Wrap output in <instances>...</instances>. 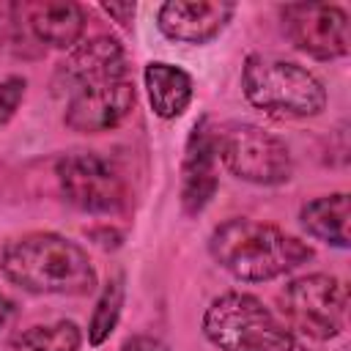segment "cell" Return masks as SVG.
<instances>
[{"label":"cell","instance_id":"5","mask_svg":"<svg viewBox=\"0 0 351 351\" xmlns=\"http://www.w3.org/2000/svg\"><path fill=\"white\" fill-rule=\"evenodd\" d=\"M55 181L60 197L82 214L115 217L129 208V178L123 167L99 151L66 154L55 162Z\"/></svg>","mask_w":351,"mask_h":351},{"label":"cell","instance_id":"20","mask_svg":"<svg viewBox=\"0 0 351 351\" xmlns=\"http://www.w3.org/2000/svg\"><path fill=\"white\" fill-rule=\"evenodd\" d=\"M99 8H101L110 19L121 22L123 27H129V25L134 22V14H137V5H134V3H99Z\"/></svg>","mask_w":351,"mask_h":351},{"label":"cell","instance_id":"8","mask_svg":"<svg viewBox=\"0 0 351 351\" xmlns=\"http://www.w3.org/2000/svg\"><path fill=\"white\" fill-rule=\"evenodd\" d=\"M285 38L313 60H340L351 52L348 14L332 3H288L280 5Z\"/></svg>","mask_w":351,"mask_h":351},{"label":"cell","instance_id":"17","mask_svg":"<svg viewBox=\"0 0 351 351\" xmlns=\"http://www.w3.org/2000/svg\"><path fill=\"white\" fill-rule=\"evenodd\" d=\"M123 302H126V280H123V274H115L101 285L99 299L93 304V313L88 321V346L99 348L101 343L110 340V335L115 332V326L121 321Z\"/></svg>","mask_w":351,"mask_h":351},{"label":"cell","instance_id":"9","mask_svg":"<svg viewBox=\"0 0 351 351\" xmlns=\"http://www.w3.org/2000/svg\"><path fill=\"white\" fill-rule=\"evenodd\" d=\"M137 104V88L132 77H110L88 82L69 93L63 110V126L77 134H101L121 126Z\"/></svg>","mask_w":351,"mask_h":351},{"label":"cell","instance_id":"14","mask_svg":"<svg viewBox=\"0 0 351 351\" xmlns=\"http://www.w3.org/2000/svg\"><path fill=\"white\" fill-rule=\"evenodd\" d=\"M143 85L148 93V104L156 118L173 121L186 112L195 96V82L192 74L184 71L181 66L165 63V60H151L143 69Z\"/></svg>","mask_w":351,"mask_h":351},{"label":"cell","instance_id":"4","mask_svg":"<svg viewBox=\"0 0 351 351\" xmlns=\"http://www.w3.org/2000/svg\"><path fill=\"white\" fill-rule=\"evenodd\" d=\"M200 326L217 351H307L302 337L247 291L214 296Z\"/></svg>","mask_w":351,"mask_h":351},{"label":"cell","instance_id":"16","mask_svg":"<svg viewBox=\"0 0 351 351\" xmlns=\"http://www.w3.org/2000/svg\"><path fill=\"white\" fill-rule=\"evenodd\" d=\"M11 351H80L82 348V329L69 321L58 318L49 324H33L11 335Z\"/></svg>","mask_w":351,"mask_h":351},{"label":"cell","instance_id":"7","mask_svg":"<svg viewBox=\"0 0 351 351\" xmlns=\"http://www.w3.org/2000/svg\"><path fill=\"white\" fill-rule=\"evenodd\" d=\"M285 324L313 340H335L348 329V285L335 274H302L277 293Z\"/></svg>","mask_w":351,"mask_h":351},{"label":"cell","instance_id":"15","mask_svg":"<svg viewBox=\"0 0 351 351\" xmlns=\"http://www.w3.org/2000/svg\"><path fill=\"white\" fill-rule=\"evenodd\" d=\"M348 192H329L307 200L299 208V225L310 239L335 250H348Z\"/></svg>","mask_w":351,"mask_h":351},{"label":"cell","instance_id":"11","mask_svg":"<svg viewBox=\"0 0 351 351\" xmlns=\"http://www.w3.org/2000/svg\"><path fill=\"white\" fill-rule=\"evenodd\" d=\"M126 74H129V58H126L123 44L110 33H99V36L82 38L77 47L66 52V58L55 69L52 88L69 96L71 90L88 82L126 77Z\"/></svg>","mask_w":351,"mask_h":351},{"label":"cell","instance_id":"2","mask_svg":"<svg viewBox=\"0 0 351 351\" xmlns=\"http://www.w3.org/2000/svg\"><path fill=\"white\" fill-rule=\"evenodd\" d=\"M208 255L239 282H271L313 261V247L277 225L230 217L208 236Z\"/></svg>","mask_w":351,"mask_h":351},{"label":"cell","instance_id":"22","mask_svg":"<svg viewBox=\"0 0 351 351\" xmlns=\"http://www.w3.org/2000/svg\"><path fill=\"white\" fill-rule=\"evenodd\" d=\"M14 310H16V307H14V302L0 291V329L14 318Z\"/></svg>","mask_w":351,"mask_h":351},{"label":"cell","instance_id":"12","mask_svg":"<svg viewBox=\"0 0 351 351\" xmlns=\"http://www.w3.org/2000/svg\"><path fill=\"white\" fill-rule=\"evenodd\" d=\"M236 5L219 0H167L156 11V27L165 38L200 47L214 41L233 19Z\"/></svg>","mask_w":351,"mask_h":351},{"label":"cell","instance_id":"3","mask_svg":"<svg viewBox=\"0 0 351 351\" xmlns=\"http://www.w3.org/2000/svg\"><path fill=\"white\" fill-rule=\"evenodd\" d=\"M241 93L250 107L280 121L315 118L329 101L324 82L307 66L269 52H252L244 58Z\"/></svg>","mask_w":351,"mask_h":351},{"label":"cell","instance_id":"10","mask_svg":"<svg viewBox=\"0 0 351 351\" xmlns=\"http://www.w3.org/2000/svg\"><path fill=\"white\" fill-rule=\"evenodd\" d=\"M217 129L208 115L197 118L189 129L184 159H181V211L186 217H200L219 189V156H217Z\"/></svg>","mask_w":351,"mask_h":351},{"label":"cell","instance_id":"19","mask_svg":"<svg viewBox=\"0 0 351 351\" xmlns=\"http://www.w3.org/2000/svg\"><path fill=\"white\" fill-rule=\"evenodd\" d=\"M27 96V80L22 74H8L0 80V129L16 115Z\"/></svg>","mask_w":351,"mask_h":351},{"label":"cell","instance_id":"6","mask_svg":"<svg viewBox=\"0 0 351 351\" xmlns=\"http://www.w3.org/2000/svg\"><path fill=\"white\" fill-rule=\"evenodd\" d=\"M217 134L219 165L239 181L255 186H282L293 178V156L282 137L258 123H225Z\"/></svg>","mask_w":351,"mask_h":351},{"label":"cell","instance_id":"18","mask_svg":"<svg viewBox=\"0 0 351 351\" xmlns=\"http://www.w3.org/2000/svg\"><path fill=\"white\" fill-rule=\"evenodd\" d=\"M0 49H8L19 58H38L44 49L30 41V36L22 27L19 19V3L16 0H0Z\"/></svg>","mask_w":351,"mask_h":351},{"label":"cell","instance_id":"13","mask_svg":"<svg viewBox=\"0 0 351 351\" xmlns=\"http://www.w3.org/2000/svg\"><path fill=\"white\" fill-rule=\"evenodd\" d=\"M19 19L30 41L44 52L47 47L69 52L82 41L88 27V11L74 0H25L19 3Z\"/></svg>","mask_w":351,"mask_h":351},{"label":"cell","instance_id":"1","mask_svg":"<svg viewBox=\"0 0 351 351\" xmlns=\"http://www.w3.org/2000/svg\"><path fill=\"white\" fill-rule=\"evenodd\" d=\"M0 274L38 296H88L99 288L85 247L55 230H33L5 241L0 247Z\"/></svg>","mask_w":351,"mask_h":351},{"label":"cell","instance_id":"21","mask_svg":"<svg viewBox=\"0 0 351 351\" xmlns=\"http://www.w3.org/2000/svg\"><path fill=\"white\" fill-rule=\"evenodd\" d=\"M118 351H170V348L154 335H132Z\"/></svg>","mask_w":351,"mask_h":351}]
</instances>
